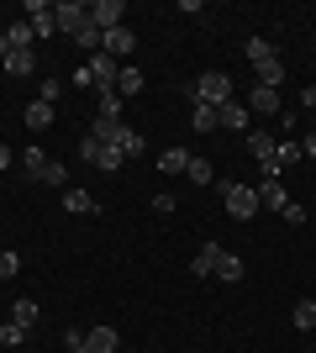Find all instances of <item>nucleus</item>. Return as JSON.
Masks as SVG:
<instances>
[{"label": "nucleus", "mask_w": 316, "mask_h": 353, "mask_svg": "<svg viewBox=\"0 0 316 353\" xmlns=\"http://www.w3.org/2000/svg\"><path fill=\"white\" fill-rule=\"evenodd\" d=\"M222 101H232V79L222 69H206L196 79V105H222Z\"/></svg>", "instance_id": "f257e3e1"}, {"label": "nucleus", "mask_w": 316, "mask_h": 353, "mask_svg": "<svg viewBox=\"0 0 316 353\" xmlns=\"http://www.w3.org/2000/svg\"><path fill=\"white\" fill-rule=\"evenodd\" d=\"M222 201H227V211H232L238 221L258 216V190L253 185H222Z\"/></svg>", "instance_id": "f03ea898"}, {"label": "nucleus", "mask_w": 316, "mask_h": 353, "mask_svg": "<svg viewBox=\"0 0 316 353\" xmlns=\"http://www.w3.org/2000/svg\"><path fill=\"white\" fill-rule=\"evenodd\" d=\"M53 21H59V32L74 37L79 27H90V6H85V0H59V6H53Z\"/></svg>", "instance_id": "7ed1b4c3"}, {"label": "nucleus", "mask_w": 316, "mask_h": 353, "mask_svg": "<svg viewBox=\"0 0 316 353\" xmlns=\"http://www.w3.org/2000/svg\"><path fill=\"white\" fill-rule=\"evenodd\" d=\"M248 121H253L248 101H222L216 105V127H227V132H248Z\"/></svg>", "instance_id": "20e7f679"}, {"label": "nucleus", "mask_w": 316, "mask_h": 353, "mask_svg": "<svg viewBox=\"0 0 316 353\" xmlns=\"http://www.w3.org/2000/svg\"><path fill=\"white\" fill-rule=\"evenodd\" d=\"M101 53H111V59H127V53H137V32L121 21V27H111L101 37Z\"/></svg>", "instance_id": "39448f33"}, {"label": "nucleus", "mask_w": 316, "mask_h": 353, "mask_svg": "<svg viewBox=\"0 0 316 353\" xmlns=\"http://www.w3.org/2000/svg\"><path fill=\"white\" fill-rule=\"evenodd\" d=\"M85 69H90V79H95V90H101V95H105V90H116V74H121V63L111 59V53H95V59L85 63Z\"/></svg>", "instance_id": "423d86ee"}, {"label": "nucleus", "mask_w": 316, "mask_h": 353, "mask_svg": "<svg viewBox=\"0 0 316 353\" xmlns=\"http://www.w3.org/2000/svg\"><path fill=\"white\" fill-rule=\"evenodd\" d=\"M121 16H127V6H121V0H95V6H90V21H95L101 32L121 27Z\"/></svg>", "instance_id": "0eeeda50"}, {"label": "nucleus", "mask_w": 316, "mask_h": 353, "mask_svg": "<svg viewBox=\"0 0 316 353\" xmlns=\"http://www.w3.org/2000/svg\"><path fill=\"white\" fill-rule=\"evenodd\" d=\"M280 90H264V85H253L248 90V111H258V117H274V111H280Z\"/></svg>", "instance_id": "6e6552de"}, {"label": "nucleus", "mask_w": 316, "mask_h": 353, "mask_svg": "<svg viewBox=\"0 0 316 353\" xmlns=\"http://www.w3.org/2000/svg\"><path fill=\"white\" fill-rule=\"evenodd\" d=\"M253 190H258V211H285L290 206L285 185H274V179H264V185H253Z\"/></svg>", "instance_id": "1a4fd4ad"}, {"label": "nucleus", "mask_w": 316, "mask_h": 353, "mask_svg": "<svg viewBox=\"0 0 316 353\" xmlns=\"http://www.w3.org/2000/svg\"><path fill=\"white\" fill-rule=\"evenodd\" d=\"M63 211H69V216H95L101 201H95L90 190H63Z\"/></svg>", "instance_id": "9d476101"}, {"label": "nucleus", "mask_w": 316, "mask_h": 353, "mask_svg": "<svg viewBox=\"0 0 316 353\" xmlns=\"http://www.w3.org/2000/svg\"><path fill=\"white\" fill-rule=\"evenodd\" d=\"M222 243H211V237H206V243H200V253H196V264H190V269H196V274H200V280H206V274H216V264H222Z\"/></svg>", "instance_id": "9b49d317"}, {"label": "nucleus", "mask_w": 316, "mask_h": 353, "mask_svg": "<svg viewBox=\"0 0 316 353\" xmlns=\"http://www.w3.org/2000/svg\"><path fill=\"white\" fill-rule=\"evenodd\" d=\"M116 148L127 159H137V153H148V137L137 132V127H116Z\"/></svg>", "instance_id": "f8f14e48"}, {"label": "nucleus", "mask_w": 316, "mask_h": 353, "mask_svg": "<svg viewBox=\"0 0 316 353\" xmlns=\"http://www.w3.org/2000/svg\"><path fill=\"white\" fill-rule=\"evenodd\" d=\"M85 348L90 353H116V327H90V332H85Z\"/></svg>", "instance_id": "ddd939ff"}, {"label": "nucleus", "mask_w": 316, "mask_h": 353, "mask_svg": "<svg viewBox=\"0 0 316 353\" xmlns=\"http://www.w3.org/2000/svg\"><path fill=\"white\" fill-rule=\"evenodd\" d=\"M242 59L258 69V63H269V59H274V43H269V37H248V43H242Z\"/></svg>", "instance_id": "4468645a"}, {"label": "nucleus", "mask_w": 316, "mask_h": 353, "mask_svg": "<svg viewBox=\"0 0 316 353\" xmlns=\"http://www.w3.org/2000/svg\"><path fill=\"white\" fill-rule=\"evenodd\" d=\"M27 127L32 132H48V127H53V105L48 101H27Z\"/></svg>", "instance_id": "2eb2a0df"}, {"label": "nucleus", "mask_w": 316, "mask_h": 353, "mask_svg": "<svg viewBox=\"0 0 316 353\" xmlns=\"http://www.w3.org/2000/svg\"><path fill=\"white\" fill-rule=\"evenodd\" d=\"M158 169H164V174H185V169H190V153H185V148H164V153H158Z\"/></svg>", "instance_id": "dca6fc26"}, {"label": "nucleus", "mask_w": 316, "mask_h": 353, "mask_svg": "<svg viewBox=\"0 0 316 353\" xmlns=\"http://www.w3.org/2000/svg\"><path fill=\"white\" fill-rule=\"evenodd\" d=\"M37 316H43V311H37V301H16V306H11V322L21 327V332H32V327H37Z\"/></svg>", "instance_id": "f3484780"}, {"label": "nucleus", "mask_w": 316, "mask_h": 353, "mask_svg": "<svg viewBox=\"0 0 316 353\" xmlns=\"http://www.w3.org/2000/svg\"><path fill=\"white\" fill-rule=\"evenodd\" d=\"M6 43H11V48H21V53H32V43H37L32 21H16V27H6Z\"/></svg>", "instance_id": "a211bd4d"}, {"label": "nucleus", "mask_w": 316, "mask_h": 353, "mask_svg": "<svg viewBox=\"0 0 316 353\" xmlns=\"http://www.w3.org/2000/svg\"><path fill=\"white\" fill-rule=\"evenodd\" d=\"M143 90V69L137 63H121V74H116V95H137Z\"/></svg>", "instance_id": "6ab92c4d"}, {"label": "nucleus", "mask_w": 316, "mask_h": 353, "mask_svg": "<svg viewBox=\"0 0 316 353\" xmlns=\"http://www.w3.org/2000/svg\"><path fill=\"white\" fill-rule=\"evenodd\" d=\"M274 143H280V137H269V132H248V153H253L258 163L274 159Z\"/></svg>", "instance_id": "aec40b11"}, {"label": "nucleus", "mask_w": 316, "mask_h": 353, "mask_svg": "<svg viewBox=\"0 0 316 353\" xmlns=\"http://www.w3.org/2000/svg\"><path fill=\"white\" fill-rule=\"evenodd\" d=\"M258 85H264V90H280V85H285V63H280V59L258 63Z\"/></svg>", "instance_id": "412c9836"}, {"label": "nucleus", "mask_w": 316, "mask_h": 353, "mask_svg": "<svg viewBox=\"0 0 316 353\" xmlns=\"http://www.w3.org/2000/svg\"><path fill=\"white\" fill-rule=\"evenodd\" d=\"M121 163H127V153H121L116 143H101V159H95V169H105V174H116Z\"/></svg>", "instance_id": "4be33fe9"}, {"label": "nucleus", "mask_w": 316, "mask_h": 353, "mask_svg": "<svg viewBox=\"0 0 316 353\" xmlns=\"http://www.w3.org/2000/svg\"><path fill=\"white\" fill-rule=\"evenodd\" d=\"M32 63H37V59H32V53H21V48H11V53H6V74H16V79H27Z\"/></svg>", "instance_id": "5701e85b"}, {"label": "nucleus", "mask_w": 316, "mask_h": 353, "mask_svg": "<svg viewBox=\"0 0 316 353\" xmlns=\"http://www.w3.org/2000/svg\"><path fill=\"white\" fill-rule=\"evenodd\" d=\"M290 316H295V327H301V332H316V301H311V295H306V301H295V311H290Z\"/></svg>", "instance_id": "b1692460"}, {"label": "nucleus", "mask_w": 316, "mask_h": 353, "mask_svg": "<svg viewBox=\"0 0 316 353\" xmlns=\"http://www.w3.org/2000/svg\"><path fill=\"white\" fill-rule=\"evenodd\" d=\"M306 153H301V143H285V137H280V143H274V163H280V169H290V163H301Z\"/></svg>", "instance_id": "393cba45"}, {"label": "nucleus", "mask_w": 316, "mask_h": 353, "mask_svg": "<svg viewBox=\"0 0 316 353\" xmlns=\"http://www.w3.org/2000/svg\"><path fill=\"white\" fill-rule=\"evenodd\" d=\"M216 280H227V285H238V280H242V259H238V253H222V264H216Z\"/></svg>", "instance_id": "a878e982"}, {"label": "nucleus", "mask_w": 316, "mask_h": 353, "mask_svg": "<svg viewBox=\"0 0 316 353\" xmlns=\"http://www.w3.org/2000/svg\"><path fill=\"white\" fill-rule=\"evenodd\" d=\"M101 37H105V32L95 27V21H90V27H79V32H74V43L85 48V53H90V59H95V53H101Z\"/></svg>", "instance_id": "bb28decb"}, {"label": "nucleus", "mask_w": 316, "mask_h": 353, "mask_svg": "<svg viewBox=\"0 0 316 353\" xmlns=\"http://www.w3.org/2000/svg\"><path fill=\"white\" fill-rule=\"evenodd\" d=\"M116 127H121V121H111V117H95L90 137H95V143H116Z\"/></svg>", "instance_id": "cd10ccee"}, {"label": "nucleus", "mask_w": 316, "mask_h": 353, "mask_svg": "<svg viewBox=\"0 0 316 353\" xmlns=\"http://www.w3.org/2000/svg\"><path fill=\"white\" fill-rule=\"evenodd\" d=\"M196 132H216V105H196Z\"/></svg>", "instance_id": "c85d7f7f"}, {"label": "nucleus", "mask_w": 316, "mask_h": 353, "mask_svg": "<svg viewBox=\"0 0 316 353\" xmlns=\"http://www.w3.org/2000/svg\"><path fill=\"white\" fill-rule=\"evenodd\" d=\"M63 179H69V169L48 159V163H43V174H37V185H63Z\"/></svg>", "instance_id": "c756f323"}, {"label": "nucleus", "mask_w": 316, "mask_h": 353, "mask_svg": "<svg viewBox=\"0 0 316 353\" xmlns=\"http://www.w3.org/2000/svg\"><path fill=\"white\" fill-rule=\"evenodd\" d=\"M185 174H190V185H211V179H216L206 159H190V169H185Z\"/></svg>", "instance_id": "7c9ffc66"}, {"label": "nucleus", "mask_w": 316, "mask_h": 353, "mask_svg": "<svg viewBox=\"0 0 316 353\" xmlns=\"http://www.w3.org/2000/svg\"><path fill=\"white\" fill-rule=\"evenodd\" d=\"M21 163H27V174L37 179V174H43V163H48V153H43L37 143H32V148H27V159H21Z\"/></svg>", "instance_id": "2f4dec72"}, {"label": "nucleus", "mask_w": 316, "mask_h": 353, "mask_svg": "<svg viewBox=\"0 0 316 353\" xmlns=\"http://www.w3.org/2000/svg\"><path fill=\"white\" fill-rule=\"evenodd\" d=\"M59 95H63V79H53V74H48V79H43V90H37V101H48V105H53Z\"/></svg>", "instance_id": "473e14b6"}, {"label": "nucleus", "mask_w": 316, "mask_h": 353, "mask_svg": "<svg viewBox=\"0 0 316 353\" xmlns=\"http://www.w3.org/2000/svg\"><path fill=\"white\" fill-rule=\"evenodd\" d=\"M21 338H27V332H21L16 322H0V348H16Z\"/></svg>", "instance_id": "72a5a7b5"}, {"label": "nucleus", "mask_w": 316, "mask_h": 353, "mask_svg": "<svg viewBox=\"0 0 316 353\" xmlns=\"http://www.w3.org/2000/svg\"><path fill=\"white\" fill-rule=\"evenodd\" d=\"M21 274V259L16 253H0V280H16Z\"/></svg>", "instance_id": "f704fd0d"}, {"label": "nucleus", "mask_w": 316, "mask_h": 353, "mask_svg": "<svg viewBox=\"0 0 316 353\" xmlns=\"http://www.w3.org/2000/svg\"><path fill=\"white\" fill-rule=\"evenodd\" d=\"M101 117H111V121L121 117V101H116V90H105V95H101Z\"/></svg>", "instance_id": "c9c22d12"}, {"label": "nucleus", "mask_w": 316, "mask_h": 353, "mask_svg": "<svg viewBox=\"0 0 316 353\" xmlns=\"http://www.w3.org/2000/svg\"><path fill=\"white\" fill-rule=\"evenodd\" d=\"M280 216H285V221H290V227H306V206H301V201H290V206H285V211H280Z\"/></svg>", "instance_id": "e433bc0d"}, {"label": "nucleus", "mask_w": 316, "mask_h": 353, "mask_svg": "<svg viewBox=\"0 0 316 353\" xmlns=\"http://www.w3.org/2000/svg\"><path fill=\"white\" fill-rule=\"evenodd\" d=\"M27 16H32V21H43V16H53V0H27Z\"/></svg>", "instance_id": "4c0bfd02"}, {"label": "nucleus", "mask_w": 316, "mask_h": 353, "mask_svg": "<svg viewBox=\"0 0 316 353\" xmlns=\"http://www.w3.org/2000/svg\"><path fill=\"white\" fill-rule=\"evenodd\" d=\"M174 206H180V201H174V195H169V190H158V195H153V211H158V216H169V211H174Z\"/></svg>", "instance_id": "58836bf2"}, {"label": "nucleus", "mask_w": 316, "mask_h": 353, "mask_svg": "<svg viewBox=\"0 0 316 353\" xmlns=\"http://www.w3.org/2000/svg\"><path fill=\"white\" fill-rule=\"evenodd\" d=\"M79 159L95 163V159H101V143H95V137H85V143H79Z\"/></svg>", "instance_id": "ea45409f"}, {"label": "nucleus", "mask_w": 316, "mask_h": 353, "mask_svg": "<svg viewBox=\"0 0 316 353\" xmlns=\"http://www.w3.org/2000/svg\"><path fill=\"white\" fill-rule=\"evenodd\" d=\"M301 105H306V111L316 117V85H311V90H301Z\"/></svg>", "instance_id": "a19ab883"}, {"label": "nucleus", "mask_w": 316, "mask_h": 353, "mask_svg": "<svg viewBox=\"0 0 316 353\" xmlns=\"http://www.w3.org/2000/svg\"><path fill=\"white\" fill-rule=\"evenodd\" d=\"M301 153H306V159L316 163V132H311V137H306V143H301Z\"/></svg>", "instance_id": "79ce46f5"}, {"label": "nucleus", "mask_w": 316, "mask_h": 353, "mask_svg": "<svg viewBox=\"0 0 316 353\" xmlns=\"http://www.w3.org/2000/svg\"><path fill=\"white\" fill-rule=\"evenodd\" d=\"M0 169H11V148L0 143Z\"/></svg>", "instance_id": "37998d69"}, {"label": "nucleus", "mask_w": 316, "mask_h": 353, "mask_svg": "<svg viewBox=\"0 0 316 353\" xmlns=\"http://www.w3.org/2000/svg\"><path fill=\"white\" fill-rule=\"evenodd\" d=\"M6 53H11V43H6V32H0V63H6Z\"/></svg>", "instance_id": "c03bdc74"}, {"label": "nucleus", "mask_w": 316, "mask_h": 353, "mask_svg": "<svg viewBox=\"0 0 316 353\" xmlns=\"http://www.w3.org/2000/svg\"><path fill=\"white\" fill-rule=\"evenodd\" d=\"M311 132H316V117H311Z\"/></svg>", "instance_id": "a18cd8bd"}]
</instances>
